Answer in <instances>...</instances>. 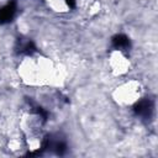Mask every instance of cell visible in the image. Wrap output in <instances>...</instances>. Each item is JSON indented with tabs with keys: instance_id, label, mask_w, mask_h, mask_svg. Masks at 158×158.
I'll list each match as a JSON object with an SVG mask.
<instances>
[{
	"instance_id": "6da1fadb",
	"label": "cell",
	"mask_w": 158,
	"mask_h": 158,
	"mask_svg": "<svg viewBox=\"0 0 158 158\" xmlns=\"http://www.w3.org/2000/svg\"><path fill=\"white\" fill-rule=\"evenodd\" d=\"M17 72L25 84L37 86L53 80L56 75V67L47 57H26L20 62Z\"/></svg>"
},
{
	"instance_id": "7a4b0ae2",
	"label": "cell",
	"mask_w": 158,
	"mask_h": 158,
	"mask_svg": "<svg viewBox=\"0 0 158 158\" xmlns=\"http://www.w3.org/2000/svg\"><path fill=\"white\" fill-rule=\"evenodd\" d=\"M142 95V86L141 83L131 79L121 83L114 91L112 99L120 106H131L136 104Z\"/></svg>"
},
{
	"instance_id": "3957f363",
	"label": "cell",
	"mask_w": 158,
	"mask_h": 158,
	"mask_svg": "<svg viewBox=\"0 0 158 158\" xmlns=\"http://www.w3.org/2000/svg\"><path fill=\"white\" fill-rule=\"evenodd\" d=\"M107 64L110 68V72L116 77L125 75L131 67V62L128 57L121 51V49H114L109 54Z\"/></svg>"
},
{
	"instance_id": "277c9868",
	"label": "cell",
	"mask_w": 158,
	"mask_h": 158,
	"mask_svg": "<svg viewBox=\"0 0 158 158\" xmlns=\"http://www.w3.org/2000/svg\"><path fill=\"white\" fill-rule=\"evenodd\" d=\"M44 1L47 2V5L52 10L58 11V12H63V11H67L69 9L67 0H44Z\"/></svg>"
}]
</instances>
